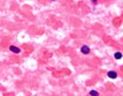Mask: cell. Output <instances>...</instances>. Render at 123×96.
<instances>
[{"label":"cell","instance_id":"cell-1","mask_svg":"<svg viewBox=\"0 0 123 96\" xmlns=\"http://www.w3.org/2000/svg\"><path fill=\"white\" fill-rule=\"evenodd\" d=\"M81 52L83 53V54H85V55H87V54L90 53V49L87 46H83V47L81 48Z\"/></svg>","mask_w":123,"mask_h":96},{"label":"cell","instance_id":"cell-2","mask_svg":"<svg viewBox=\"0 0 123 96\" xmlns=\"http://www.w3.org/2000/svg\"><path fill=\"white\" fill-rule=\"evenodd\" d=\"M9 50H11L12 53H15V54H19V53H21V50H20L19 48L15 47V46H11V47H9Z\"/></svg>","mask_w":123,"mask_h":96},{"label":"cell","instance_id":"cell-3","mask_svg":"<svg viewBox=\"0 0 123 96\" xmlns=\"http://www.w3.org/2000/svg\"><path fill=\"white\" fill-rule=\"evenodd\" d=\"M108 75H109V77H110L111 78H117V73L114 72V71H110V72L108 73Z\"/></svg>","mask_w":123,"mask_h":96},{"label":"cell","instance_id":"cell-4","mask_svg":"<svg viewBox=\"0 0 123 96\" xmlns=\"http://www.w3.org/2000/svg\"><path fill=\"white\" fill-rule=\"evenodd\" d=\"M121 57H122V54H121V53H119V52H118V53H116V54H115V58H116V59H120Z\"/></svg>","mask_w":123,"mask_h":96},{"label":"cell","instance_id":"cell-5","mask_svg":"<svg viewBox=\"0 0 123 96\" xmlns=\"http://www.w3.org/2000/svg\"><path fill=\"white\" fill-rule=\"evenodd\" d=\"M90 95H92V96H97L98 95V93L96 91H94V90H92L91 92H90Z\"/></svg>","mask_w":123,"mask_h":96},{"label":"cell","instance_id":"cell-6","mask_svg":"<svg viewBox=\"0 0 123 96\" xmlns=\"http://www.w3.org/2000/svg\"><path fill=\"white\" fill-rule=\"evenodd\" d=\"M91 1H92V3H94V4H95V3H96V1H97V0H91Z\"/></svg>","mask_w":123,"mask_h":96}]
</instances>
